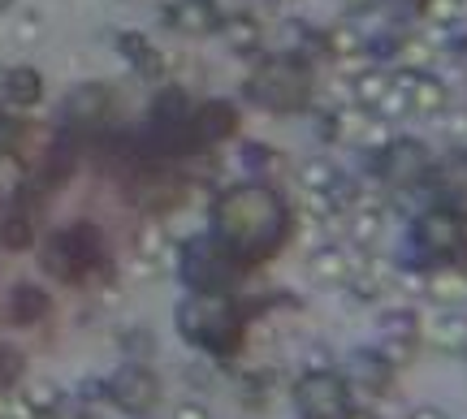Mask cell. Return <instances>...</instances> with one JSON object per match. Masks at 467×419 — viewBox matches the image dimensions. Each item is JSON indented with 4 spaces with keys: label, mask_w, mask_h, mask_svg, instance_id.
Returning a JSON list of instances; mask_svg holds the SVG:
<instances>
[{
    "label": "cell",
    "mask_w": 467,
    "mask_h": 419,
    "mask_svg": "<svg viewBox=\"0 0 467 419\" xmlns=\"http://www.w3.org/2000/svg\"><path fill=\"white\" fill-rule=\"evenodd\" d=\"M290 234V208L265 182H238L221 190L213 203V238L243 264H260L285 247Z\"/></svg>",
    "instance_id": "obj_1"
},
{
    "label": "cell",
    "mask_w": 467,
    "mask_h": 419,
    "mask_svg": "<svg viewBox=\"0 0 467 419\" xmlns=\"http://www.w3.org/2000/svg\"><path fill=\"white\" fill-rule=\"evenodd\" d=\"M178 333L200 346L208 354H234L243 346V329H247V316L243 307L230 299V294H203V290H191L182 302H178Z\"/></svg>",
    "instance_id": "obj_2"
},
{
    "label": "cell",
    "mask_w": 467,
    "mask_h": 419,
    "mask_svg": "<svg viewBox=\"0 0 467 419\" xmlns=\"http://www.w3.org/2000/svg\"><path fill=\"white\" fill-rule=\"evenodd\" d=\"M243 96L251 104H260L265 113H299L312 100V66L295 52L265 56L243 83Z\"/></svg>",
    "instance_id": "obj_3"
},
{
    "label": "cell",
    "mask_w": 467,
    "mask_h": 419,
    "mask_svg": "<svg viewBox=\"0 0 467 419\" xmlns=\"http://www.w3.org/2000/svg\"><path fill=\"white\" fill-rule=\"evenodd\" d=\"M39 264L44 272H52L57 281H87V272H100L109 264V247H104V234L96 225H69V230H57V234L39 247Z\"/></svg>",
    "instance_id": "obj_4"
},
{
    "label": "cell",
    "mask_w": 467,
    "mask_h": 419,
    "mask_svg": "<svg viewBox=\"0 0 467 419\" xmlns=\"http://www.w3.org/2000/svg\"><path fill=\"white\" fill-rule=\"evenodd\" d=\"M178 272L191 290L203 294H230L234 285L247 277V264L234 251H225L213 234H195L178 247Z\"/></svg>",
    "instance_id": "obj_5"
},
{
    "label": "cell",
    "mask_w": 467,
    "mask_h": 419,
    "mask_svg": "<svg viewBox=\"0 0 467 419\" xmlns=\"http://www.w3.org/2000/svg\"><path fill=\"white\" fill-rule=\"evenodd\" d=\"M191 100H186L182 87H165L156 100H151V113H148V138L156 151H195L191 148Z\"/></svg>",
    "instance_id": "obj_6"
},
{
    "label": "cell",
    "mask_w": 467,
    "mask_h": 419,
    "mask_svg": "<svg viewBox=\"0 0 467 419\" xmlns=\"http://www.w3.org/2000/svg\"><path fill=\"white\" fill-rule=\"evenodd\" d=\"M104 393H109V403H113L117 411L143 419L161 403V381H156V372L143 368V363H126V368H117L113 376L104 381Z\"/></svg>",
    "instance_id": "obj_7"
},
{
    "label": "cell",
    "mask_w": 467,
    "mask_h": 419,
    "mask_svg": "<svg viewBox=\"0 0 467 419\" xmlns=\"http://www.w3.org/2000/svg\"><path fill=\"white\" fill-rule=\"evenodd\" d=\"M295 406L303 419H347L350 389L337 372H307L295 385Z\"/></svg>",
    "instance_id": "obj_8"
},
{
    "label": "cell",
    "mask_w": 467,
    "mask_h": 419,
    "mask_svg": "<svg viewBox=\"0 0 467 419\" xmlns=\"http://www.w3.org/2000/svg\"><path fill=\"white\" fill-rule=\"evenodd\" d=\"M429 169H433V160H429L424 143H416V138H399V143H389L381 151L385 182L399 186V190H411V186L429 182Z\"/></svg>",
    "instance_id": "obj_9"
},
{
    "label": "cell",
    "mask_w": 467,
    "mask_h": 419,
    "mask_svg": "<svg viewBox=\"0 0 467 419\" xmlns=\"http://www.w3.org/2000/svg\"><path fill=\"white\" fill-rule=\"evenodd\" d=\"M113 113V91L104 83H83L74 87L61 104V118H66L69 130H100Z\"/></svg>",
    "instance_id": "obj_10"
},
{
    "label": "cell",
    "mask_w": 467,
    "mask_h": 419,
    "mask_svg": "<svg viewBox=\"0 0 467 419\" xmlns=\"http://www.w3.org/2000/svg\"><path fill=\"white\" fill-rule=\"evenodd\" d=\"M429 190L451 217L467 220V151H451L437 169H429Z\"/></svg>",
    "instance_id": "obj_11"
},
{
    "label": "cell",
    "mask_w": 467,
    "mask_h": 419,
    "mask_svg": "<svg viewBox=\"0 0 467 419\" xmlns=\"http://www.w3.org/2000/svg\"><path fill=\"white\" fill-rule=\"evenodd\" d=\"M238 135V108L225 100H208L191 113V148H213L221 138Z\"/></svg>",
    "instance_id": "obj_12"
},
{
    "label": "cell",
    "mask_w": 467,
    "mask_h": 419,
    "mask_svg": "<svg viewBox=\"0 0 467 419\" xmlns=\"http://www.w3.org/2000/svg\"><path fill=\"white\" fill-rule=\"evenodd\" d=\"M221 5L217 0H173L169 5V26L182 35H217L221 31Z\"/></svg>",
    "instance_id": "obj_13"
},
{
    "label": "cell",
    "mask_w": 467,
    "mask_h": 419,
    "mask_svg": "<svg viewBox=\"0 0 467 419\" xmlns=\"http://www.w3.org/2000/svg\"><path fill=\"white\" fill-rule=\"evenodd\" d=\"M399 78V87H402V96H407V108L411 113H441L446 108V87L437 83L433 74H424V69H399L394 74Z\"/></svg>",
    "instance_id": "obj_14"
},
{
    "label": "cell",
    "mask_w": 467,
    "mask_h": 419,
    "mask_svg": "<svg viewBox=\"0 0 467 419\" xmlns=\"http://www.w3.org/2000/svg\"><path fill=\"white\" fill-rule=\"evenodd\" d=\"M0 96L14 104V108H35V104L44 100V78H39L31 66H17V69H9V74H5Z\"/></svg>",
    "instance_id": "obj_15"
},
{
    "label": "cell",
    "mask_w": 467,
    "mask_h": 419,
    "mask_svg": "<svg viewBox=\"0 0 467 419\" xmlns=\"http://www.w3.org/2000/svg\"><path fill=\"white\" fill-rule=\"evenodd\" d=\"M48 307H52L48 294L31 281H22L9 290V320H14V324H35V320L48 316Z\"/></svg>",
    "instance_id": "obj_16"
},
{
    "label": "cell",
    "mask_w": 467,
    "mask_h": 419,
    "mask_svg": "<svg viewBox=\"0 0 467 419\" xmlns=\"http://www.w3.org/2000/svg\"><path fill=\"white\" fill-rule=\"evenodd\" d=\"M350 376H355L364 389H372V393H385V389H389L394 368H389L377 351H364V354H350Z\"/></svg>",
    "instance_id": "obj_17"
},
{
    "label": "cell",
    "mask_w": 467,
    "mask_h": 419,
    "mask_svg": "<svg viewBox=\"0 0 467 419\" xmlns=\"http://www.w3.org/2000/svg\"><path fill=\"white\" fill-rule=\"evenodd\" d=\"M117 48H121L126 56H130L134 69H139L143 78H161V74H165V56H161V52L151 48L148 39H143V35H121V39H117Z\"/></svg>",
    "instance_id": "obj_18"
},
{
    "label": "cell",
    "mask_w": 467,
    "mask_h": 419,
    "mask_svg": "<svg viewBox=\"0 0 467 419\" xmlns=\"http://www.w3.org/2000/svg\"><path fill=\"white\" fill-rule=\"evenodd\" d=\"M31 242H35L31 212H26V208H14L9 217L0 220V247H5V251H26Z\"/></svg>",
    "instance_id": "obj_19"
},
{
    "label": "cell",
    "mask_w": 467,
    "mask_h": 419,
    "mask_svg": "<svg viewBox=\"0 0 467 419\" xmlns=\"http://www.w3.org/2000/svg\"><path fill=\"white\" fill-rule=\"evenodd\" d=\"M433 346L467 354V316L463 312H446V316L433 320Z\"/></svg>",
    "instance_id": "obj_20"
},
{
    "label": "cell",
    "mask_w": 467,
    "mask_h": 419,
    "mask_svg": "<svg viewBox=\"0 0 467 419\" xmlns=\"http://www.w3.org/2000/svg\"><path fill=\"white\" fill-rule=\"evenodd\" d=\"M221 35H225V44H230L234 52H255L260 48V22L247 17V14L221 17Z\"/></svg>",
    "instance_id": "obj_21"
},
{
    "label": "cell",
    "mask_w": 467,
    "mask_h": 419,
    "mask_svg": "<svg viewBox=\"0 0 467 419\" xmlns=\"http://www.w3.org/2000/svg\"><path fill=\"white\" fill-rule=\"evenodd\" d=\"M312 277H317V281H329V285L347 281L350 277L347 251H342V247H320V251L312 255Z\"/></svg>",
    "instance_id": "obj_22"
},
{
    "label": "cell",
    "mask_w": 467,
    "mask_h": 419,
    "mask_svg": "<svg viewBox=\"0 0 467 419\" xmlns=\"http://www.w3.org/2000/svg\"><path fill=\"white\" fill-rule=\"evenodd\" d=\"M31 135H35V126H26V121L14 118V113H0V160L22 156V148H26Z\"/></svg>",
    "instance_id": "obj_23"
},
{
    "label": "cell",
    "mask_w": 467,
    "mask_h": 419,
    "mask_svg": "<svg viewBox=\"0 0 467 419\" xmlns=\"http://www.w3.org/2000/svg\"><path fill=\"white\" fill-rule=\"evenodd\" d=\"M299 182H303V190H320V195H334V190H337V169L325 165V160H307V165L299 169Z\"/></svg>",
    "instance_id": "obj_24"
},
{
    "label": "cell",
    "mask_w": 467,
    "mask_h": 419,
    "mask_svg": "<svg viewBox=\"0 0 467 419\" xmlns=\"http://www.w3.org/2000/svg\"><path fill=\"white\" fill-rule=\"evenodd\" d=\"M165 251H169L165 230H161V225H148V230L139 234V260H143V264H161Z\"/></svg>",
    "instance_id": "obj_25"
},
{
    "label": "cell",
    "mask_w": 467,
    "mask_h": 419,
    "mask_svg": "<svg viewBox=\"0 0 467 419\" xmlns=\"http://www.w3.org/2000/svg\"><path fill=\"white\" fill-rule=\"evenodd\" d=\"M26 403L35 406V411H44V415H52L57 406H61V389L52 385V381H39V385H26V393H22Z\"/></svg>",
    "instance_id": "obj_26"
},
{
    "label": "cell",
    "mask_w": 467,
    "mask_h": 419,
    "mask_svg": "<svg viewBox=\"0 0 467 419\" xmlns=\"http://www.w3.org/2000/svg\"><path fill=\"white\" fill-rule=\"evenodd\" d=\"M325 48L337 52V56H347V52H359V48H364V35H355L350 26H337V31L325 35Z\"/></svg>",
    "instance_id": "obj_27"
},
{
    "label": "cell",
    "mask_w": 467,
    "mask_h": 419,
    "mask_svg": "<svg viewBox=\"0 0 467 419\" xmlns=\"http://www.w3.org/2000/svg\"><path fill=\"white\" fill-rule=\"evenodd\" d=\"M17 376H22V354L9 351V346H0V389L14 385Z\"/></svg>",
    "instance_id": "obj_28"
},
{
    "label": "cell",
    "mask_w": 467,
    "mask_h": 419,
    "mask_svg": "<svg viewBox=\"0 0 467 419\" xmlns=\"http://www.w3.org/2000/svg\"><path fill=\"white\" fill-rule=\"evenodd\" d=\"M0 415H5V419H48V415H44V411H35V406L26 403L22 393H17V398H9V403H5V411H0Z\"/></svg>",
    "instance_id": "obj_29"
},
{
    "label": "cell",
    "mask_w": 467,
    "mask_h": 419,
    "mask_svg": "<svg viewBox=\"0 0 467 419\" xmlns=\"http://www.w3.org/2000/svg\"><path fill=\"white\" fill-rule=\"evenodd\" d=\"M377 230H381V212H372V208H368L364 217H355V238H359V242L377 238Z\"/></svg>",
    "instance_id": "obj_30"
},
{
    "label": "cell",
    "mask_w": 467,
    "mask_h": 419,
    "mask_svg": "<svg viewBox=\"0 0 467 419\" xmlns=\"http://www.w3.org/2000/svg\"><path fill=\"white\" fill-rule=\"evenodd\" d=\"M173 419H213V415H208L200 403H186V406H178V411H173Z\"/></svg>",
    "instance_id": "obj_31"
},
{
    "label": "cell",
    "mask_w": 467,
    "mask_h": 419,
    "mask_svg": "<svg viewBox=\"0 0 467 419\" xmlns=\"http://www.w3.org/2000/svg\"><path fill=\"white\" fill-rule=\"evenodd\" d=\"M35 26H39V17H35V14H26V17H22V39H26V44H31V39H35Z\"/></svg>",
    "instance_id": "obj_32"
},
{
    "label": "cell",
    "mask_w": 467,
    "mask_h": 419,
    "mask_svg": "<svg viewBox=\"0 0 467 419\" xmlns=\"http://www.w3.org/2000/svg\"><path fill=\"white\" fill-rule=\"evenodd\" d=\"M411 419H446V415H441L437 406H420V411H416V415H411Z\"/></svg>",
    "instance_id": "obj_33"
},
{
    "label": "cell",
    "mask_w": 467,
    "mask_h": 419,
    "mask_svg": "<svg viewBox=\"0 0 467 419\" xmlns=\"http://www.w3.org/2000/svg\"><path fill=\"white\" fill-rule=\"evenodd\" d=\"M347 419H377L372 411H347Z\"/></svg>",
    "instance_id": "obj_34"
},
{
    "label": "cell",
    "mask_w": 467,
    "mask_h": 419,
    "mask_svg": "<svg viewBox=\"0 0 467 419\" xmlns=\"http://www.w3.org/2000/svg\"><path fill=\"white\" fill-rule=\"evenodd\" d=\"M78 419H96V415H91V411H83V415H78Z\"/></svg>",
    "instance_id": "obj_35"
},
{
    "label": "cell",
    "mask_w": 467,
    "mask_h": 419,
    "mask_svg": "<svg viewBox=\"0 0 467 419\" xmlns=\"http://www.w3.org/2000/svg\"><path fill=\"white\" fill-rule=\"evenodd\" d=\"M0 87H5V69H0Z\"/></svg>",
    "instance_id": "obj_36"
}]
</instances>
